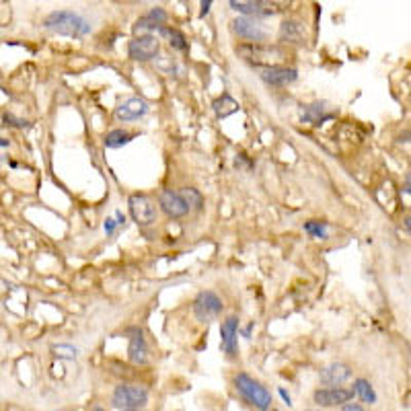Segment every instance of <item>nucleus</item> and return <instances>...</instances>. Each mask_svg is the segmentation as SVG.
I'll use <instances>...</instances> for the list:
<instances>
[{"label":"nucleus","mask_w":411,"mask_h":411,"mask_svg":"<svg viewBox=\"0 0 411 411\" xmlns=\"http://www.w3.org/2000/svg\"><path fill=\"white\" fill-rule=\"evenodd\" d=\"M313 399L319 407H341L352 401L354 393L344 387H325V389L314 391Z\"/></svg>","instance_id":"nucleus-8"},{"label":"nucleus","mask_w":411,"mask_h":411,"mask_svg":"<svg viewBox=\"0 0 411 411\" xmlns=\"http://www.w3.org/2000/svg\"><path fill=\"white\" fill-rule=\"evenodd\" d=\"M233 29H235V33L239 38L249 40L251 43H255V41H263L268 38L263 25H261L257 19H249V17H241V19L233 21Z\"/></svg>","instance_id":"nucleus-13"},{"label":"nucleus","mask_w":411,"mask_h":411,"mask_svg":"<svg viewBox=\"0 0 411 411\" xmlns=\"http://www.w3.org/2000/svg\"><path fill=\"white\" fill-rule=\"evenodd\" d=\"M352 378V368L344 362H333L321 371V383L327 387H341Z\"/></svg>","instance_id":"nucleus-14"},{"label":"nucleus","mask_w":411,"mask_h":411,"mask_svg":"<svg viewBox=\"0 0 411 411\" xmlns=\"http://www.w3.org/2000/svg\"><path fill=\"white\" fill-rule=\"evenodd\" d=\"M341 411H364V407L358 403H346V405H341Z\"/></svg>","instance_id":"nucleus-28"},{"label":"nucleus","mask_w":411,"mask_h":411,"mask_svg":"<svg viewBox=\"0 0 411 411\" xmlns=\"http://www.w3.org/2000/svg\"><path fill=\"white\" fill-rule=\"evenodd\" d=\"M405 194H410V175L405 177Z\"/></svg>","instance_id":"nucleus-31"},{"label":"nucleus","mask_w":411,"mask_h":411,"mask_svg":"<svg viewBox=\"0 0 411 411\" xmlns=\"http://www.w3.org/2000/svg\"><path fill=\"white\" fill-rule=\"evenodd\" d=\"M236 54L243 60H247L249 64L255 66H263V68H272L278 66L275 62L284 60V52L275 45H261V43H241L236 48Z\"/></svg>","instance_id":"nucleus-3"},{"label":"nucleus","mask_w":411,"mask_h":411,"mask_svg":"<svg viewBox=\"0 0 411 411\" xmlns=\"http://www.w3.org/2000/svg\"><path fill=\"white\" fill-rule=\"evenodd\" d=\"M124 411H138V410H124Z\"/></svg>","instance_id":"nucleus-34"},{"label":"nucleus","mask_w":411,"mask_h":411,"mask_svg":"<svg viewBox=\"0 0 411 411\" xmlns=\"http://www.w3.org/2000/svg\"><path fill=\"white\" fill-rule=\"evenodd\" d=\"M91 411H103V410H101V407H93V410H91Z\"/></svg>","instance_id":"nucleus-33"},{"label":"nucleus","mask_w":411,"mask_h":411,"mask_svg":"<svg viewBox=\"0 0 411 411\" xmlns=\"http://www.w3.org/2000/svg\"><path fill=\"white\" fill-rule=\"evenodd\" d=\"M158 50H160V41L155 35L146 33V35H138L130 41L128 45V54L130 58L136 62H148V60L157 58Z\"/></svg>","instance_id":"nucleus-7"},{"label":"nucleus","mask_w":411,"mask_h":411,"mask_svg":"<svg viewBox=\"0 0 411 411\" xmlns=\"http://www.w3.org/2000/svg\"><path fill=\"white\" fill-rule=\"evenodd\" d=\"M4 121H6V124L11 121V126H15V128H27V126H29L27 121H23V119H15L13 116H4Z\"/></svg>","instance_id":"nucleus-26"},{"label":"nucleus","mask_w":411,"mask_h":411,"mask_svg":"<svg viewBox=\"0 0 411 411\" xmlns=\"http://www.w3.org/2000/svg\"><path fill=\"white\" fill-rule=\"evenodd\" d=\"M354 395L360 399V401H364V403H376V393L372 389V385L366 380V378H356L354 380Z\"/></svg>","instance_id":"nucleus-22"},{"label":"nucleus","mask_w":411,"mask_h":411,"mask_svg":"<svg viewBox=\"0 0 411 411\" xmlns=\"http://www.w3.org/2000/svg\"><path fill=\"white\" fill-rule=\"evenodd\" d=\"M158 33L169 41V45H171L173 50H179V52H185V50H187V40H185V35H183L179 29H175V27H160Z\"/></svg>","instance_id":"nucleus-21"},{"label":"nucleus","mask_w":411,"mask_h":411,"mask_svg":"<svg viewBox=\"0 0 411 411\" xmlns=\"http://www.w3.org/2000/svg\"><path fill=\"white\" fill-rule=\"evenodd\" d=\"M148 403V391L138 385H119L114 391L111 405L118 410H140Z\"/></svg>","instance_id":"nucleus-4"},{"label":"nucleus","mask_w":411,"mask_h":411,"mask_svg":"<svg viewBox=\"0 0 411 411\" xmlns=\"http://www.w3.org/2000/svg\"><path fill=\"white\" fill-rule=\"evenodd\" d=\"M307 411H314V410H307Z\"/></svg>","instance_id":"nucleus-35"},{"label":"nucleus","mask_w":411,"mask_h":411,"mask_svg":"<svg viewBox=\"0 0 411 411\" xmlns=\"http://www.w3.org/2000/svg\"><path fill=\"white\" fill-rule=\"evenodd\" d=\"M0 146H9V140H4V138H0Z\"/></svg>","instance_id":"nucleus-32"},{"label":"nucleus","mask_w":411,"mask_h":411,"mask_svg":"<svg viewBox=\"0 0 411 411\" xmlns=\"http://www.w3.org/2000/svg\"><path fill=\"white\" fill-rule=\"evenodd\" d=\"M179 196L183 197V202L187 204V208L192 210H202V206H204V196L197 192L196 187H183L181 192H179Z\"/></svg>","instance_id":"nucleus-23"},{"label":"nucleus","mask_w":411,"mask_h":411,"mask_svg":"<svg viewBox=\"0 0 411 411\" xmlns=\"http://www.w3.org/2000/svg\"><path fill=\"white\" fill-rule=\"evenodd\" d=\"M305 231L314 239H327V224L325 222L309 220V222H305Z\"/></svg>","instance_id":"nucleus-25"},{"label":"nucleus","mask_w":411,"mask_h":411,"mask_svg":"<svg viewBox=\"0 0 411 411\" xmlns=\"http://www.w3.org/2000/svg\"><path fill=\"white\" fill-rule=\"evenodd\" d=\"M280 397L284 399V403H286V405H292V399H290V395L284 391V389H280Z\"/></svg>","instance_id":"nucleus-30"},{"label":"nucleus","mask_w":411,"mask_h":411,"mask_svg":"<svg viewBox=\"0 0 411 411\" xmlns=\"http://www.w3.org/2000/svg\"><path fill=\"white\" fill-rule=\"evenodd\" d=\"M146 114H148V103L140 97L126 99L121 105L116 107V119H118V121H124V124L136 121V119L144 118Z\"/></svg>","instance_id":"nucleus-11"},{"label":"nucleus","mask_w":411,"mask_h":411,"mask_svg":"<svg viewBox=\"0 0 411 411\" xmlns=\"http://www.w3.org/2000/svg\"><path fill=\"white\" fill-rule=\"evenodd\" d=\"M239 319L236 317H226L220 325V346L226 356L235 358L239 350Z\"/></svg>","instance_id":"nucleus-10"},{"label":"nucleus","mask_w":411,"mask_h":411,"mask_svg":"<svg viewBox=\"0 0 411 411\" xmlns=\"http://www.w3.org/2000/svg\"><path fill=\"white\" fill-rule=\"evenodd\" d=\"M261 79L265 80L272 87H286L298 79V72L288 66H272V68H263L261 70Z\"/></svg>","instance_id":"nucleus-15"},{"label":"nucleus","mask_w":411,"mask_h":411,"mask_svg":"<svg viewBox=\"0 0 411 411\" xmlns=\"http://www.w3.org/2000/svg\"><path fill=\"white\" fill-rule=\"evenodd\" d=\"M212 109H214L216 118L224 119L239 111V103L229 93H222L220 97L212 101Z\"/></svg>","instance_id":"nucleus-18"},{"label":"nucleus","mask_w":411,"mask_h":411,"mask_svg":"<svg viewBox=\"0 0 411 411\" xmlns=\"http://www.w3.org/2000/svg\"><path fill=\"white\" fill-rule=\"evenodd\" d=\"M231 9H235L236 13H243L249 19H257V17H272L278 13L274 2H263V0H231Z\"/></svg>","instance_id":"nucleus-9"},{"label":"nucleus","mask_w":411,"mask_h":411,"mask_svg":"<svg viewBox=\"0 0 411 411\" xmlns=\"http://www.w3.org/2000/svg\"><path fill=\"white\" fill-rule=\"evenodd\" d=\"M329 118H331V114H327L325 103H313V105H307L302 109V121H307L311 126H319Z\"/></svg>","instance_id":"nucleus-19"},{"label":"nucleus","mask_w":411,"mask_h":411,"mask_svg":"<svg viewBox=\"0 0 411 411\" xmlns=\"http://www.w3.org/2000/svg\"><path fill=\"white\" fill-rule=\"evenodd\" d=\"M128 208L130 214L138 222L140 226H150L153 222H157V206L146 194H134L128 199Z\"/></svg>","instance_id":"nucleus-5"},{"label":"nucleus","mask_w":411,"mask_h":411,"mask_svg":"<svg viewBox=\"0 0 411 411\" xmlns=\"http://www.w3.org/2000/svg\"><path fill=\"white\" fill-rule=\"evenodd\" d=\"M128 354H130V360L134 364H146L148 362V346H146V339L142 331H134V335L130 337V348H128Z\"/></svg>","instance_id":"nucleus-17"},{"label":"nucleus","mask_w":411,"mask_h":411,"mask_svg":"<svg viewBox=\"0 0 411 411\" xmlns=\"http://www.w3.org/2000/svg\"><path fill=\"white\" fill-rule=\"evenodd\" d=\"M305 38V27L298 21H286L280 27V41H290V43H298Z\"/></svg>","instance_id":"nucleus-20"},{"label":"nucleus","mask_w":411,"mask_h":411,"mask_svg":"<svg viewBox=\"0 0 411 411\" xmlns=\"http://www.w3.org/2000/svg\"><path fill=\"white\" fill-rule=\"evenodd\" d=\"M132 138H134V134H130V132H126V130H111V132L105 136V146H107V148H119V146L128 144Z\"/></svg>","instance_id":"nucleus-24"},{"label":"nucleus","mask_w":411,"mask_h":411,"mask_svg":"<svg viewBox=\"0 0 411 411\" xmlns=\"http://www.w3.org/2000/svg\"><path fill=\"white\" fill-rule=\"evenodd\" d=\"M158 206H160V210L169 216V218H181V216H185L190 212V208H187V204L183 202V197L179 196V192H173V190L160 192Z\"/></svg>","instance_id":"nucleus-12"},{"label":"nucleus","mask_w":411,"mask_h":411,"mask_svg":"<svg viewBox=\"0 0 411 411\" xmlns=\"http://www.w3.org/2000/svg\"><path fill=\"white\" fill-rule=\"evenodd\" d=\"M222 307L224 305H222L218 294L212 290H204V292L197 294L196 300H194V314L199 323H208L222 313Z\"/></svg>","instance_id":"nucleus-6"},{"label":"nucleus","mask_w":411,"mask_h":411,"mask_svg":"<svg viewBox=\"0 0 411 411\" xmlns=\"http://www.w3.org/2000/svg\"><path fill=\"white\" fill-rule=\"evenodd\" d=\"M116 226H118V222H116L114 218H107V220H105V233H107V235H114Z\"/></svg>","instance_id":"nucleus-27"},{"label":"nucleus","mask_w":411,"mask_h":411,"mask_svg":"<svg viewBox=\"0 0 411 411\" xmlns=\"http://www.w3.org/2000/svg\"><path fill=\"white\" fill-rule=\"evenodd\" d=\"M165 21H167V13L157 6V9H153L148 15H144V17H140V19H138L134 31L140 33V35H146V31H153V29H160V27H165Z\"/></svg>","instance_id":"nucleus-16"},{"label":"nucleus","mask_w":411,"mask_h":411,"mask_svg":"<svg viewBox=\"0 0 411 411\" xmlns=\"http://www.w3.org/2000/svg\"><path fill=\"white\" fill-rule=\"evenodd\" d=\"M43 27L58 33V35H66V38H84L91 33V23L80 17L79 13L75 11H54L50 13L45 21H43Z\"/></svg>","instance_id":"nucleus-1"},{"label":"nucleus","mask_w":411,"mask_h":411,"mask_svg":"<svg viewBox=\"0 0 411 411\" xmlns=\"http://www.w3.org/2000/svg\"><path fill=\"white\" fill-rule=\"evenodd\" d=\"M210 6H212V2H210V0H204V2H202V17H206V15H208Z\"/></svg>","instance_id":"nucleus-29"},{"label":"nucleus","mask_w":411,"mask_h":411,"mask_svg":"<svg viewBox=\"0 0 411 411\" xmlns=\"http://www.w3.org/2000/svg\"><path fill=\"white\" fill-rule=\"evenodd\" d=\"M235 387L236 391L243 395V399L247 403H251L255 410L268 411L272 407V393L268 391L261 383H257L255 378H251L245 372H239L235 376Z\"/></svg>","instance_id":"nucleus-2"}]
</instances>
